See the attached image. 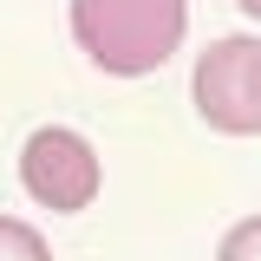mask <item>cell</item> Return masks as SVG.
Here are the masks:
<instances>
[{
  "mask_svg": "<svg viewBox=\"0 0 261 261\" xmlns=\"http://www.w3.org/2000/svg\"><path fill=\"white\" fill-rule=\"evenodd\" d=\"M183 33H190V0H72V39L111 79H144L170 65Z\"/></svg>",
  "mask_w": 261,
  "mask_h": 261,
  "instance_id": "1",
  "label": "cell"
},
{
  "mask_svg": "<svg viewBox=\"0 0 261 261\" xmlns=\"http://www.w3.org/2000/svg\"><path fill=\"white\" fill-rule=\"evenodd\" d=\"M196 118L222 137H261V39L255 33H222L190 72Z\"/></svg>",
  "mask_w": 261,
  "mask_h": 261,
  "instance_id": "2",
  "label": "cell"
},
{
  "mask_svg": "<svg viewBox=\"0 0 261 261\" xmlns=\"http://www.w3.org/2000/svg\"><path fill=\"white\" fill-rule=\"evenodd\" d=\"M20 183L39 209L53 216H79L98 202V183H105V163H98L92 137H79L72 124H39L20 144Z\"/></svg>",
  "mask_w": 261,
  "mask_h": 261,
  "instance_id": "3",
  "label": "cell"
},
{
  "mask_svg": "<svg viewBox=\"0 0 261 261\" xmlns=\"http://www.w3.org/2000/svg\"><path fill=\"white\" fill-rule=\"evenodd\" d=\"M0 261H53V248H46V235H39L33 222L0 216Z\"/></svg>",
  "mask_w": 261,
  "mask_h": 261,
  "instance_id": "4",
  "label": "cell"
},
{
  "mask_svg": "<svg viewBox=\"0 0 261 261\" xmlns=\"http://www.w3.org/2000/svg\"><path fill=\"white\" fill-rule=\"evenodd\" d=\"M216 261H261V216H242V222L228 228Z\"/></svg>",
  "mask_w": 261,
  "mask_h": 261,
  "instance_id": "5",
  "label": "cell"
},
{
  "mask_svg": "<svg viewBox=\"0 0 261 261\" xmlns=\"http://www.w3.org/2000/svg\"><path fill=\"white\" fill-rule=\"evenodd\" d=\"M235 7H242V13H255V20H261V0H235Z\"/></svg>",
  "mask_w": 261,
  "mask_h": 261,
  "instance_id": "6",
  "label": "cell"
}]
</instances>
